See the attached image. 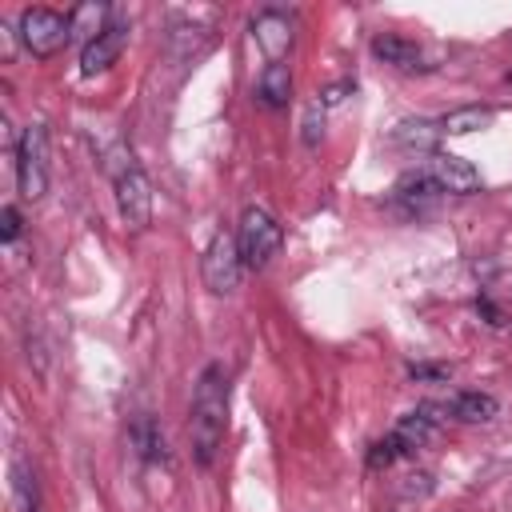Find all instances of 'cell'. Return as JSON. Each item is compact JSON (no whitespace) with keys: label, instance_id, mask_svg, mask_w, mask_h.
<instances>
[{"label":"cell","instance_id":"6da1fadb","mask_svg":"<svg viewBox=\"0 0 512 512\" xmlns=\"http://www.w3.org/2000/svg\"><path fill=\"white\" fill-rule=\"evenodd\" d=\"M228 428V372L220 364H204L192 388V412H188V432H192V456L200 468H212Z\"/></svg>","mask_w":512,"mask_h":512},{"label":"cell","instance_id":"7a4b0ae2","mask_svg":"<svg viewBox=\"0 0 512 512\" xmlns=\"http://www.w3.org/2000/svg\"><path fill=\"white\" fill-rule=\"evenodd\" d=\"M108 172H112V188H116L120 220H124L128 228H148V224H152V184H148L144 168L132 160V152L112 148V156H108Z\"/></svg>","mask_w":512,"mask_h":512},{"label":"cell","instance_id":"3957f363","mask_svg":"<svg viewBox=\"0 0 512 512\" xmlns=\"http://www.w3.org/2000/svg\"><path fill=\"white\" fill-rule=\"evenodd\" d=\"M236 244H240V260L244 268H268L272 256L280 252L284 244V232L276 224V216L268 208H244L240 216V232H236Z\"/></svg>","mask_w":512,"mask_h":512},{"label":"cell","instance_id":"277c9868","mask_svg":"<svg viewBox=\"0 0 512 512\" xmlns=\"http://www.w3.org/2000/svg\"><path fill=\"white\" fill-rule=\"evenodd\" d=\"M16 184L24 200H40L48 192V128L40 120H32L20 132L16 144Z\"/></svg>","mask_w":512,"mask_h":512},{"label":"cell","instance_id":"5b68a950","mask_svg":"<svg viewBox=\"0 0 512 512\" xmlns=\"http://www.w3.org/2000/svg\"><path fill=\"white\" fill-rule=\"evenodd\" d=\"M68 36H72V20H68L64 12L44 8V4L20 12V44H24L36 60L56 56V52L68 44Z\"/></svg>","mask_w":512,"mask_h":512},{"label":"cell","instance_id":"8992f818","mask_svg":"<svg viewBox=\"0 0 512 512\" xmlns=\"http://www.w3.org/2000/svg\"><path fill=\"white\" fill-rule=\"evenodd\" d=\"M200 272H204V284L208 292L216 296H228L240 288V272H244V260H240V244L232 232H216L204 248V260H200Z\"/></svg>","mask_w":512,"mask_h":512},{"label":"cell","instance_id":"52a82bcc","mask_svg":"<svg viewBox=\"0 0 512 512\" xmlns=\"http://www.w3.org/2000/svg\"><path fill=\"white\" fill-rule=\"evenodd\" d=\"M124 44H128V16H124L120 8H112L108 24H104L92 40H84V48H80V72H84V76H96V72L112 68V64L120 60Z\"/></svg>","mask_w":512,"mask_h":512},{"label":"cell","instance_id":"ba28073f","mask_svg":"<svg viewBox=\"0 0 512 512\" xmlns=\"http://www.w3.org/2000/svg\"><path fill=\"white\" fill-rule=\"evenodd\" d=\"M424 172L436 180L440 192L464 196V192H476V188H480V172H476L464 156H456V152H432L428 164H424Z\"/></svg>","mask_w":512,"mask_h":512},{"label":"cell","instance_id":"9c48e42d","mask_svg":"<svg viewBox=\"0 0 512 512\" xmlns=\"http://www.w3.org/2000/svg\"><path fill=\"white\" fill-rule=\"evenodd\" d=\"M432 412H436V404H420V408L404 412L400 424L392 428V436L404 444L408 456L420 452V448H428V444L436 440V432H440V416H432Z\"/></svg>","mask_w":512,"mask_h":512},{"label":"cell","instance_id":"30bf717a","mask_svg":"<svg viewBox=\"0 0 512 512\" xmlns=\"http://www.w3.org/2000/svg\"><path fill=\"white\" fill-rule=\"evenodd\" d=\"M372 56L384 60V64H392V68H400V72L428 68V64H424V48H420L416 40H408V36H392V32H384V36L372 40Z\"/></svg>","mask_w":512,"mask_h":512},{"label":"cell","instance_id":"8fae6325","mask_svg":"<svg viewBox=\"0 0 512 512\" xmlns=\"http://www.w3.org/2000/svg\"><path fill=\"white\" fill-rule=\"evenodd\" d=\"M252 32H256V44H260L272 60H280V52L292 44V24H288V16L276 12V8H264V12L252 20Z\"/></svg>","mask_w":512,"mask_h":512},{"label":"cell","instance_id":"7c38bea8","mask_svg":"<svg viewBox=\"0 0 512 512\" xmlns=\"http://www.w3.org/2000/svg\"><path fill=\"white\" fill-rule=\"evenodd\" d=\"M256 96H260V104H268V108H284L288 96H292V68H288L284 60H268V68H264L260 80H256Z\"/></svg>","mask_w":512,"mask_h":512},{"label":"cell","instance_id":"4fadbf2b","mask_svg":"<svg viewBox=\"0 0 512 512\" xmlns=\"http://www.w3.org/2000/svg\"><path fill=\"white\" fill-rule=\"evenodd\" d=\"M12 496H16L20 512H40V484H36V472L24 452L12 456Z\"/></svg>","mask_w":512,"mask_h":512},{"label":"cell","instance_id":"5bb4252c","mask_svg":"<svg viewBox=\"0 0 512 512\" xmlns=\"http://www.w3.org/2000/svg\"><path fill=\"white\" fill-rule=\"evenodd\" d=\"M448 408H452V416L464 420V424H488V420H496V412H500L496 396H488V392H460Z\"/></svg>","mask_w":512,"mask_h":512},{"label":"cell","instance_id":"9a60e30c","mask_svg":"<svg viewBox=\"0 0 512 512\" xmlns=\"http://www.w3.org/2000/svg\"><path fill=\"white\" fill-rule=\"evenodd\" d=\"M436 192H440V188H436V180H432L424 168H420V172H408V176H400V180H396V188H392V196H396L400 204H412V208H416L420 200L436 196Z\"/></svg>","mask_w":512,"mask_h":512},{"label":"cell","instance_id":"2e32d148","mask_svg":"<svg viewBox=\"0 0 512 512\" xmlns=\"http://www.w3.org/2000/svg\"><path fill=\"white\" fill-rule=\"evenodd\" d=\"M488 120H492V108H460V112H448V116H440L436 124H440V132L464 136V132L480 128V124H488Z\"/></svg>","mask_w":512,"mask_h":512},{"label":"cell","instance_id":"e0dca14e","mask_svg":"<svg viewBox=\"0 0 512 512\" xmlns=\"http://www.w3.org/2000/svg\"><path fill=\"white\" fill-rule=\"evenodd\" d=\"M132 440H136V452H140L144 460H164V436H160V428H156L148 416H144V420H136Z\"/></svg>","mask_w":512,"mask_h":512},{"label":"cell","instance_id":"ac0fdd59","mask_svg":"<svg viewBox=\"0 0 512 512\" xmlns=\"http://www.w3.org/2000/svg\"><path fill=\"white\" fill-rule=\"evenodd\" d=\"M400 456H408V452H404V444L388 432L384 440H376V444H372V452H368V468H388V464H396Z\"/></svg>","mask_w":512,"mask_h":512},{"label":"cell","instance_id":"d6986e66","mask_svg":"<svg viewBox=\"0 0 512 512\" xmlns=\"http://www.w3.org/2000/svg\"><path fill=\"white\" fill-rule=\"evenodd\" d=\"M320 132H324V104L312 100V104H308V116H304V144H316Z\"/></svg>","mask_w":512,"mask_h":512},{"label":"cell","instance_id":"ffe728a7","mask_svg":"<svg viewBox=\"0 0 512 512\" xmlns=\"http://www.w3.org/2000/svg\"><path fill=\"white\" fill-rule=\"evenodd\" d=\"M16 236H20V212H16L12 204H4V208H0V240L12 244Z\"/></svg>","mask_w":512,"mask_h":512},{"label":"cell","instance_id":"44dd1931","mask_svg":"<svg viewBox=\"0 0 512 512\" xmlns=\"http://www.w3.org/2000/svg\"><path fill=\"white\" fill-rule=\"evenodd\" d=\"M412 376H448V368H412Z\"/></svg>","mask_w":512,"mask_h":512}]
</instances>
